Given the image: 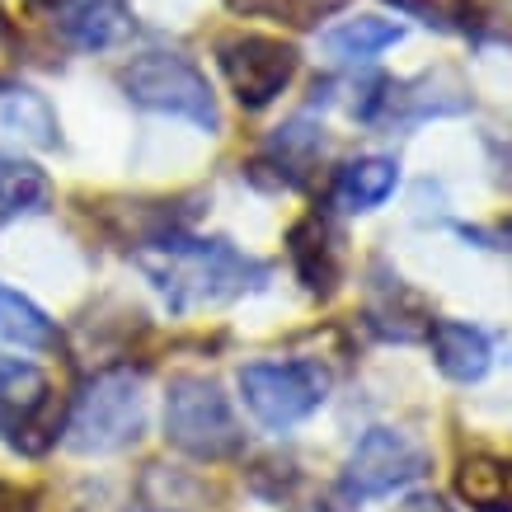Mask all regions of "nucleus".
I'll return each instance as SVG.
<instances>
[{
    "label": "nucleus",
    "instance_id": "nucleus-1",
    "mask_svg": "<svg viewBox=\"0 0 512 512\" xmlns=\"http://www.w3.org/2000/svg\"><path fill=\"white\" fill-rule=\"evenodd\" d=\"M137 268L151 278L165 306L174 315L193 311V306H221L245 292H259L273 268L264 259H254L245 249H235L231 240H202V235L165 231L137 254Z\"/></svg>",
    "mask_w": 512,
    "mask_h": 512
},
{
    "label": "nucleus",
    "instance_id": "nucleus-2",
    "mask_svg": "<svg viewBox=\"0 0 512 512\" xmlns=\"http://www.w3.org/2000/svg\"><path fill=\"white\" fill-rule=\"evenodd\" d=\"M123 90L137 109L151 113H170V118H184L198 132L217 137L221 132V109H217V90L212 80L202 76L198 62H188L179 52H141L123 66Z\"/></svg>",
    "mask_w": 512,
    "mask_h": 512
},
{
    "label": "nucleus",
    "instance_id": "nucleus-3",
    "mask_svg": "<svg viewBox=\"0 0 512 512\" xmlns=\"http://www.w3.org/2000/svg\"><path fill=\"white\" fill-rule=\"evenodd\" d=\"M165 437L193 461H226L245 447V428L235 419L226 390L198 372L174 376L165 390Z\"/></svg>",
    "mask_w": 512,
    "mask_h": 512
},
{
    "label": "nucleus",
    "instance_id": "nucleus-4",
    "mask_svg": "<svg viewBox=\"0 0 512 512\" xmlns=\"http://www.w3.org/2000/svg\"><path fill=\"white\" fill-rule=\"evenodd\" d=\"M329 376L325 362L315 357H287V362H249L240 367V400L268 433H287L296 423H306L329 400Z\"/></svg>",
    "mask_w": 512,
    "mask_h": 512
},
{
    "label": "nucleus",
    "instance_id": "nucleus-5",
    "mask_svg": "<svg viewBox=\"0 0 512 512\" xmlns=\"http://www.w3.org/2000/svg\"><path fill=\"white\" fill-rule=\"evenodd\" d=\"M146 428V395L141 376L132 372H104L80 390L76 409L66 419V442L80 456H109V451L132 447Z\"/></svg>",
    "mask_w": 512,
    "mask_h": 512
},
{
    "label": "nucleus",
    "instance_id": "nucleus-6",
    "mask_svg": "<svg viewBox=\"0 0 512 512\" xmlns=\"http://www.w3.org/2000/svg\"><path fill=\"white\" fill-rule=\"evenodd\" d=\"M217 66L245 113H264L278 104L301 71V52L268 33H231L217 43Z\"/></svg>",
    "mask_w": 512,
    "mask_h": 512
},
{
    "label": "nucleus",
    "instance_id": "nucleus-7",
    "mask_svg": "<svg viewBox=\"0 0 512 512\" xmlns=\"http://www.w3.org/2000/svg\"><path fill=\"white\" fill-rule=\"evenodd\" d=\"M433 470V451L404 428H367L348 451L343 494L348 498H386L404 484L423 480Z\"/></svg>",
    "mask_w": 512,
    "mask_h": 512
},
{
    "label": "nucleus",
    "instance_id": "nucleus-8",
    "mask_svg": "<svg viewBox=\"0 0 512 512\" xmlns=\"http://www.w3.org/2000/svg\"><path fill=\"white\" fill-rule=\"evenodd\" d=\"M52 381L29 357L0 353V442L5 447L38 456L57 437V414H52Z\"/></svg>",
    "mask_w": 512,
    "mask_h": 512
},
{
    "label": "nucleus",
    "instance_id": "nucleus-9",
    "mask_svg": "<svg viewBox=\"0 0 512 512\" xmlns=\"http://www.w3.org/2000/svg\"><path fill=\"white\" fill-rule=\"evenodd\" d=\"M470 94L451 76H419V80H376V94L357 109L362 123H423V118H451L466 113Z\"/></svg>",
    "mask_w": 512,
    "mask_h": 512
},
{
    "label": "nucleus",
    "instance_id": "nucleus-10",
    "mask_svg": "<svg viewBox=\"0 0 512 512\" xmlns=\"http://www.w3.org/2000/svg\"><path fill=\"white\" fill-rule=\"evenodd\" d=\"M52 29L76 52H109L137 33L127 0H52Z\"/></svg>",
    "mask_w": 512,
    "mask_h": 512
},
{
    "label": "nucleus",
    "instance_id": "nucleus-11",
    "mask_svg": "<svg viewBox=\"0 0 512 512\" xmlns=\"http://www.w3.org/2000/svg\"><path fill=\"white\" fill-rule=\"evenodd\" d=\"M428 348H433L437 372L456 386H475L494 367V343L480 325L466 320H428Z\"/></svg>",
    "mask_w": 512,
    "mask_h": 512
},
{
    "label": "nucleus",
    "instance_id": "nucleus-12",
    "mask_svg": "<svg viewBox=\"0 0 512 512\" xmlns=\"http://www.w3.org/2000/svg\"><path fill=\"white\" fill-rule=\"evenodd\" d=\"M400 188V160L395 156H357L348 160L339 174H334V188H329V202L348 212V217H362V212H376L386 207Z\"/></svg>",
    "mask_w": 512,
    "mask_h": 512
},
{
    "label": "nucleus",
    "instance_id": "nucleus-13",
    "mask_svg": "<svg viewBox=\"0 0 512 512\" xmlns=\"http://www.w3.org/2000/svg\"><path fill=\"white\" fill-rule=\"evenodd\" d=\"M287 249H292L296 278L311 296H329L339 287V245H334V231L325 217L296 221L287 235Z\"/></svg>",
    "mask_w": 512,
    "mask_h": 512
},
{
    "label": "nucleus",
    "instance_id": "nucleus-14",
    "mask_svg": "<svg viewBox=\"0 0 512 512\" xmlns=\"http://www.w3.org/2000/svg\"><path fill=\"white\" fill-rule=\"evenodd\" d=\"M400 43H404V24L381 19V15H353V19H343V24H334V29H325V38H320L329 62H339V66H367L386 47H400Z\"/></svg>",
    "mask_w": 512,
    "mask_h": 512
},
{
    "label": "nucleus",
    "instance_id": "nucleus-15",
    "mask_svg": "<svg viewBox=\"0 0 512 512\" xmlns=\"http://www.w3.org/2000/svg\"><path fill=\"white\" fill-rule=\"evenodd\" d=\"M456 494L475 512H512V456L470 451L456 466Z\"/></svg>",
    "mask_w": 512,
    "mask_h": 512
},
{
    "label": "nucleus",
    "instance_id": "nucleus-16",
    "mask_svg": "<svg viewBox=\"0 0 512 512\" xmlns=\"http://www.w3.org/2000/svg\"><path fill=\"white\" fill-rule=\"evenodd\" d=\"M0 132L24 146H57V113L29 85H0Z\"/></svg>",
    "mask_w": 512,
    "mask_h": 512
},
{
    "label": "nucleus",
    "instance_id": "nucleus-17",
    "mask_svg": "<svg viewBox=\"0 0 512 512\" xmlns=\"http://www.w3.org/2000/svg\"><path fill=\"white\" fill-rule=\"evenodd\" d=\"M320 156H325V127L306 123V118H292V123L278 127V132L264 141V160L287 184H301Z\"/></svg>",
    "mask_w": 512,
    "mask_h": 512
},
{
    "label": "nucleus",
    "instance_id": "nucleus-18",
    "mask_svg": "<svg viewBox=\"0 0 512 512\" xmlns=\"http://www.w3.org/2000/svg\"><path fill=\"white\" fill-rule=\"evenodd\" d=\"M0 343L24 348V353H47L57 348V325L47 320L43 306H33L24 292L0 282Z\"/></svg>",
    "mask_w": 512,
    "mask_h": 512
},
{
    "label": "nucleus",
    "instance_id": "nucleus-19",
    "mask_svg": "<svg viewBox=\"0 0 512 512\" xmlns=\"http://www.w3.org/2000/svg\"><path fill=\"white\" fill-rule=\"evenodd\" d=\"M52 198V184L38 165L0 151V217H24V212H43Z\"/></svg>",
    "mask_w": 512,
    "mask_h": 512
},
{
    "label": "nucleus",
    "instance_id": "nucleus-20",
    "mask_svg": "<svg viewBox=\"0 0 512 512\" xmlns=\"http://www.w3.org/2000/svg\"><path fill=\"white\" fill-rule=\"evenodd\" d=\"M386 5L433 33H480L484 24L480 0H386Z\"/></svg>",
    "mask_w": 512,
    "mask_h": 512
},
{
    "label": "nucleus",
    "instance_id": "nucleus-21",
    "mask_svg": "<svg viewBox=\"0 0 512 512\" xmlns=\"http://www.w3.org/2000/svg\"><path fill=\"white\" fill-rule=\"evenodd\" d=\"M226 5L235 15L268 19V24H282V29H320L348 0H226Z\"/></svg>",
    "mask_w": 512,
    "mask_h": 512
},
{
    "label": "nucleus",
    "instance_id": "nucleus-22",
    "mask_svg": "<svg viewBox=\"0 0 512 512\" xmlns=\"http://www.w3.org/2000/svg\"><path fill=\"white\" fill-rule=\"evenodd\" d=\"M395 512H447V503H442V498H433V494H414V498H404Z\"/></svg>",
    "mask_w": 512,
    "mask_h": 512
},
{
    "label": "nucleus",
    "instance_id": "nucleus-23",
    "mask_svg": "<svg viewBox=\"0 0 512 512\" xmlns=\"http://www.w3.org/2000/svg\"><path fill=\"white\" fill-rule=\"evenodd\" d=\"M296 512H339V508H329V503H311V508H296Z\"/></svg>",
    "mask_w": 512,
    "mask_h": 512
}]
</instances>
